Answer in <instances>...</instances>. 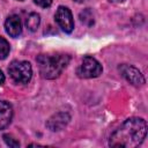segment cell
Listing matches in <instances>:
<instances>
[{"label": "cell", "mask_w": 148, "mask_h": 148, "mask_svg": "<svg viewBox=\"0 0 148 148\" xmlns=\"http://www.w3.org/2000/svg\"><path fill=\"white\" fill-rule=\"evenodd\" d=\"M2 139H3V141L6 142V145L9 146V147H13V148L20 147V142H18L15 138H13L10 134H3Z\"/></svg>", "instance_id": "cell-13"}, {"label": "cell", "mask_w": 148, "mask_h": 148, "mask_svg": "<svg viewBox=\"0 0 148 148\" xmlns=\"http://www.w3.org/2000/svg\"><path fill=\"white\" fill-rule=\"evenodd\" d=\"M39 23H40V17L37 13H31L25 21V25L30 31H36L37 28L39 27Z\"/></svg>", "instance_id": "cell-10"}, {"label": "cell", "mask_w": 148, "mask_h": 148, "mask_svg": "<svg viewBox=\"0 0 148 148\" xmlns=\"http://www.w3.org/2000/svg\"><path fill=\"white\" fill-rule=\"evenodd\" d=\"M5 29L10 37H18L22 32V24L20 17L17 15L8 16L5 22Z\"/></svg>", "instance_id": "cell-8"}, {"label": "cell", "mask_w": 148, "mask_h": 148, "mask_svg": "<svg viewBox=\"0 0 148 148\" xmlns=\"http://www.w3.org/2000/svg\"><path fill=\"white\" fill-rule=\"evenodd\" d=\"M147 133V123L142 118L133 117L125 120L110 136V147L134 148L142 143Z\"/></svg>", "instance_id": "cell-1"}, {"label": "cell", "mask_w": 148, "mask_h": 148, "mask_svg": "<svg viewBox=\"0 0 148 148\" xmlns=\"http://www.w3.org/2000/svg\"><path fill=\"white\" fill-rule=\"evenodd\" d=\"M56 22L58 23V25L67 34H71L74 29V20H73V15L72 12L64 6H59L56 15H54Z\"/></svg>", "instance_id": "cell-5"}, {"label": "cell", "mask_w": 148, "mask_h": 148, "mask_svg": "<svg viewBox=\"0 0 148 148\" xmlns=\"http://www.w3.org/2000/svg\"><path fill=\"white\" fill-rule=\"evenodd\" d=\"M110 2H113V3H120V2H123V1H125V0H109Z\"/></svg>", "instance_id": "cell-16"}, {"label": "cell", "mask_w": 148, "mask_h": 148, "mask_svg": "<svg viewBox=\"0 0 148 148\" xmlns=\"http://www.w3.org/2000/svg\"><path fill=\"white\" fill-rule=\"evenodd\" d=\"M13 117V109L9 103L0 101V131L7 127Z\"/></svg>", "instance_id": "cell-9"}, {"label": "cell", "mask_w": 148, "mask_h": 148, "mask_svg": "<svg viewBox=\"0 0 148 148\" xmlns=\"http://www.w3.org/2000/svg\"><path fill=\"white\" fill-rule=\"evenodd\" d=\"M119 71L121 73V75L133 86L135 87H140L145 83V77L141 74V72L135 68L134 66L131 65H121L119 67Z\"/></svg>", "instance_id": "cell-6"}, {"label": "cell", "mask_w": 148, "mask_h": 148, "mask_svg": "<svg viewBox=\"0 0 148 148\" xmlns=\"http://www.w3.org/2000/svg\"><path fill=\"white\" fill-rule=\"evenodd\" d=\"M9 76L16 83H28L32 76V68L29 61L14 60L8 67Z\"/></svg>", "instance_id": "cell-3"}, {"label": "cell", "mask_w": 148, "mask_h": 148, "mask_svg": "<svg viewBox=\"0 0 148 148\" xmlns=\"http://www.w3.org/2000/svg\"><path fill=\"white\" fill-rule=\"evenodd\" d=\"M80 20L82 23L87 24L88 27L94 24V14L89 8H86L83 12L80 13Z\"/></svg>", "instance_id": "cell-11"}, {"label": "cell", "mask_w": 148, "mask_h": 148, "mask_svg": "<svg viewBox=\"0 0 148 148\" xmlns=\"http://www.w3.org/2000/svg\"><path fill=\"white\" fill-rule=\"evenodd\" d=\"M34 2L39 6V7H43V8H46V7H50L51 3H52V0H34Z\"/></svg>", "instance_id": "cell-14"}, {"label": "cell", "mask_w": 148, "mask_h": 148, "mask_svg": "<svg viewBox=\"0 0 148 148\" xmlns=\"http://www.w3.org/2000/svg\"><path fill=\"white\" fill-rule=\"evenodd\" d=\"M3 81H5V75H3V73H2L1 69H0V86L3 83Z\"/></svg>", "instance_id": "cell-15"}, {"label": "cell", "mask_w": 148, "mask_h": 148, "mask_svg": "<svg viewBox=\"0 0 148 148\" xmlns=\"http://www.w3.org/2000/svg\"><path fill=\"white\" fill-rule=\"evenodd\" d=\"M74 1H76V2H83V1H86V0H74Z\"/></svg>", "instance_id": "cell-17"}, {"label": "cell", "mask_w": 148, "mask_h": 148, "mask_svg": "<svg viewBox=\"0 0 148 148\" xmlns=\"http://www.w3.org/2000/svg\"><path fill=\"white\" fill-rule=\"evenodd\" d=\"M69 120H71V117L67 112H57L49 118V120L46 121V127L50 131L57 132L66 127Z\"/></svg>", "instance_id": "cell-7"}, {"label": "cell", "mask_w": 148, "mask_h": 148, "mask_svg": "<svg viewBox=\"0 0 148 148\" xmlns=\"http://www.w3.org/2000/svg\"><path fill=\"white\" fill-rule=\"evenodd\" d=\"M17 1H23V0H17Z\"/></svg>", "instance_id": "cell-18"}, {"label": "cell", "mask_w": 148, "mask_h": 148, "mask_svg": "<svg viewBox=\"0 0 148 148\" xmlns=\"http://www.w3.org/2000/svg\"><path fill=\"white\" fill-rule=\"evenodd\" d=\"M102 65L92 57H84L82 59L81 65L79 66L76 73L80 77H84V79H92V77H97L102 74Z\"/></svg>", "instance_id": "cell-4"}, {"label": "cell", "mask_w": 148, "mask_h": 148, "mask_svg": "<svg viewBox=\"0 0 148 148\" xmlns=\"http://www.w3.org/2000/svg\"><path fill=\"white\" fill-rule=\"evenodd\" d=\"M9 43L3 38L0 37V60H3L7 58V56L9 54Z\"/></svg>", "instance_id": "cell-12"}, {"label": "cell", "mask_w": 148, "mask_h": 148, "mask_svg": "<svg viewBox=\"0 0 148 148\" xmlns=\"http://www.w3.org/2000/svg\"><path fill=\"white\" fill-rule=\"evenodd\" d=\"M71 58L64 53H46L39 54L36 58L42 77L53 80L58 77L67 67Z\"/></svg>", "instance_id": "cell-2"}]
</instances>
